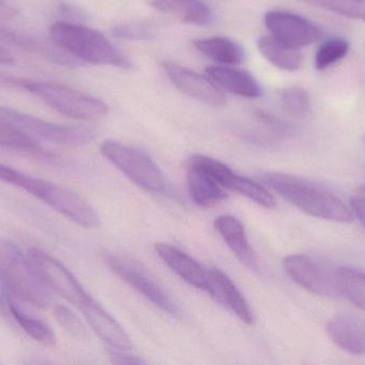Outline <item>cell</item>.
Here are the masks:
<instances>
[{"instance_id": "e575fe53", "label": "cell", "mask_w": 365, "mask_h": 365, "mask_svg": "<svg viewBox=\"0 0 365 365\" xmlns=\"http://www.w3.org/2000/svg\"><path fill=\"white\" fill-rule=\"evenodd\" d=\"M351 211L358 216L365 227V197L354 196L351 199Z\"/></svg>"}, {"instance_id": "4dcf8cb0", "label": "cell", "mask_w": 365, "mask_h": 365, "mask_svg": "<svg viewBox=\"0 0 365 365\" xmlns=\"http://www.w3.org/2000/svg\"><path fill=\"white\" fill-rule=\"evenodd\" d=\"M113 34L123 40L147 41L155 38L153 26L145 21H130L113 26Z\"/></svg>"}, {"instance_id": "52a82bcc", "label": "cell", "mask_w": 365, "mask_h": 365, "mask_svg": "<svg viewBox=\"0 0 365 365\" xmlns=\"http://www.w3.org/2000/svg\"><path fill=\"white\" fill-rule=\"evenodd\" d=\"M105 261L113 274L156 308L171 316H180L179 308L170 296L136 261L115 253H107Z\"/></svg>"}, {"instance_id": "8992f818", "label": "cell", "mask_w": 365, "mask_h": 365, "mask_svg": "<svg viewBox=\"0 0 365 365\" xmlns=\"http://www.w3.org/2000/svg\"><path fill=\"white\" fill-rule=\"evenodd\" d=\"M0 281L6 293L19 302L40 309L51 304V289L42 282L21 252L0 268Z\"/></svg>"}, {"instance_id": "f1b7e54d", "label": "cell", "mask_w": 365, "mask_h": 365, "mask_svg": "<svg viewBox=\"0 0 365 365\" xmlns=\"http://www.w3.org/2000/svg\"><path fill=\"white\" fill-rule=\"evenodd\" d=\"M0 147L38 151V143L0 120Z\"/></svg>"}, {"instance_id": "1f68e13d", "label": "cell", "mask_w": 365, "mask_h": 365, "mask_svg": "<svg viewBox=\"0 0 365 365\" xmlns=\"http://www.w3.org/2000/svg\"><path fill=\"white\" fill-rule=\"evenodd\" d=\"M130 351H124V349H109V358H110L111 362L115 364H143L145 361H143L141 358L138 356L130 355L128 353Z\"/></svg>"}, {"instance_id": "8fae6325", "label": "cell", "mask_w": 365, "mask_h": 365, "mask_svg": "<svg viewBox=\"0 0 365 365\" xmlns=\"http://www.w3.org/2000/svg\"><path fill=\"white\" fill-rule=\"evenodd\" d=\"M162 66L171 83L182 94L210 106H222L227 103L225 92L208 77L173 62H163Z\"/></svg>"}, {"instance_id": "74e56055", "label": "cell", "mask_w": 365, "mask_h": 365, "mask_svg": "<svg viewBox=\"0 0 365 365\" xmlns=\"http://www.w3.org/2000/svg\"><path fill=\"white\" fill-rule=\"evenodd\" d=\"M14 58L9 53L8 49H4L2 45H0V64L4 66H10L14 64Z\"/></svg>"}, {"instance_id": "7402d4cb", "label": "cell", "mask_w": 365, "mask_h": 365, "mask_svg": "<svg viewBox=\"0 0 365 365\" xmlns=\"http://www.w3.org/2000/svg\"><path fill=\"white\" fill-rule=\"evenodd\" d=\"M193 46L202 55L219 64L232 66L238 64L245 59V51L240 44L225 36L197 39L193 41Z\"/></svg>"}, {"instance_id": "83f0119b", "label": "cell", "mask_w": 365, "mask_h": 365, "mask_svg": "<svg viewBox=\"0 0 365 365\" xmlns=\"http://www.w3.org/2000/svg\"><path fill=\"white\" fill-rule=\"evenodd\" d=\"M281 105L292 117L300 118L310 109V96L302 87H287L281 91Z\"/></svg>"}, {"instance_id": "277c9868", "label": "cell", "mask_w": 365, "mask_h": 365, "mask_svg": "<svg viewBox=\"0 0 365 365\" xmlns=\"http://www.w3.org/2000/svg\"><path fill=\"white\" fill-rule=\"evenodd\" d=\"M21 87L72 119L98 121L108 114V106L104 101L66 86L23 79Z\"/></svg>"}, {"instance_id": "ba28073f", "label": "cell", "mask_w": 365, "mask_h": 365, "mask_svg": "<svg viewBox=\"0 0 365 365\" xmlns=\"http://www.w3.org/2000/svg\"><path fill=\"white\" fill-rule=\"evenodd\" d=\"M27 259L42 282L73 306L79 309L91 297L74 274L48 253L32 248L28 252Z\"/></svg>"}, {"instance_id": "5b68a950", "label": "cell", "mask_w": 365, "mask_h": 365, "mask_svg": "<svg viewBox=\"0 0 365 365\" xmlns=\"http://www.w3.org/2000/svg\"><path fill=\"white\" fill-rule=\"evenodd\" d=\"M0 120L36 143L43 141L63 147H81L89 145L96 136V131L87 126L53 124L1 105Z\"/></svg>"}, {"instance_id": "4fadbf2b", "label": "cell", "mask_w": 365, "mask_h": 365, "mask_svg": "<svg viewBox=\"0 0 365 365\" xmlns=\"http://www.w3.org/2000/svg\"><path fill=\"white\" fill-rule=\"evenodd\" d=\"M206 165L208 169L214 174L217 181L225 189V190L233 191L242 196L247 197L250 201H255L257 205L262 207L272 209L276 208L277 203L272 193L259 184L255 180L249 179L244 176L238 175L235 171H232L227 164L210 158V156H204Z\"/></svg>"}, {"instance_id": "cb8c5ba5", "label": "cell", "mask_w": 365, "mask_h": 365, "mask_svg": "<svg viewBox=\"0 0 365 365\" xmlns=\"http://www.w3.org/2000/svg\"><path fill=\"white\" fill-rule=\"evenodd\" d=\"M0 182L12 184V186L26 191L32 196L36 197L43 203L46 204L47 206L51 204L53 193L57 188V184L26 175L17 169L1 164V163H0Z\"/></svg>"}, {"instance_id": "d6986e66", "label": "cell", "mask_w": 365, "mask_h": 365, "mask_svg": "<svg viewBox=\"0 0 365 365\" xmlns=\"http://www.w3.org/2000/svg\"><path fill=\"white\" fill-rule=\"evenodd\" d=\"M330 340L351 355L365 354V324L351 315H336L327 324Z\"/></svg>"}, {"instance_id": "30bf717a", "label": "cell", "mask_w": 365, "mask_h": 365, "mask_svg": "<svg viewBox=\"0 0 365 365\" xmlns=\"http://www.w3.org/2000/svg\"><path fill=\"white\" fill-rule=\"evenodd\" d=\"M264 23L274 38L298 49L319 42L323 36L319 26L287 11H269L264 17Z\"/></svg>"}, {"instance_id": "603a6c76", "label": "cell", "mask_w": 365, "mask_h": 365, "mask_svg": "<svg viewBox=\"0 0 365 365\" xmlns=\"http://www.w3.org/2000/svg\"><path fill=\"white\" fill-rule=\"evenodd\" d=\"M257 49L267 61L281 70L297 71L302 66L299 49L284 44L272 34L261 36L257 41Z\"/></svg>"}, {"instance_id": "44dd1931", "label": "cell", "mask_w": 365, "mask_h": 365, "mask_svg": "<svg viewBox=\"0 0 365 365\" xmlns=\"http://www.w3.org/2000/svg\"><path fill=\"white\" fill-rule=\"evenodd\" d=\"M6 296L11 319L16 321L17 325L24 330V332L43 346L49 347V349L56 346V336L48 324L26 311L21 306L19 300L15 299L12 296L6 293Z\"/></svg>"}, {"instance_id": "5bb4252c", "label": "cell", "mask_w": 365, "mask_h": 365, "mask_svg": "<svg viewBox=\"0 0 365 365\" xmlns=\"http://www.w3.org/2000/svg\"><path fill=\"white\" fill-rule=\"evenodd\" d=\"M154 249L165 265L182 281L199 291L210 293V270L207 268L173 244L158 242Z\"/></svg>"}, {"instance_id": "8d00e7d4", "label": "cell", "mask_w": 365, "mask_h": 365, "mask_svg": "<svg viewBox=\"0 0 365 365\" xmlns=\"http://www.w3.org/2000/svg\"><path fill=\"white\" fill-rule=\"evenodd\" d=\"M17 14V10L14 6L6 4H0V21H8Z\"/></svg>"}, {"instance_id": "4316f807", "label": "cell", "mask_w": 365, "mask_h": 365, "mask_svg": "<svg viewBox=\"0 0 365 365\" xmlns=\"http://www.w3.org/2000/svg\"><path fill=\"white\" fill-rule=\"evenodd\" d=\"M310 6L365 21V0H302Z\"/></svg>"}, {"instance_id": "3957f363", "label": "cell", "mask_w": 365, "mask_h": 365, "mask_svg": "<svg viewBox=\"0 0 365 365\" xmlns=\"http://www.w3.org/2000/svg\"><path fill=\"white\" fill-rule=\"evenodd\" d=\"M103 156L137 186L155 195L173 197V186L158 163L143 150L107 139L101 145Z\"/></svg>"}, {"instance_id": "2e32d148", "label": "cell", "mask_w": 365, "mask_h": 365, "mask_svg": "<svg viewBox=\"0 0 365 365\" xmlns=\"http://www.w3.org/2000/svg\"><path fill=\"white\" fill-rule=\"evenodd\" d=\"M79 310L83 313L92 330L110 349L124 351H130L133 349L132 340L123 327L93 298L90 297Z\"/></svg>"}, {"instance_id": "d6a6232c", "label": "cell", "mask_w": 365, "mask_h": 365, "mask_svg": "<svg viewBox=\"0 0 365 365\" xmlns=\"http://www.w3.org/2000/svg\"><path fill=\"white\" fill-rule=\"evenodd\" d=\"M59 12L61 16L66 19L62 21H68V23L81 24V21H86L87 17L83 10L71 4H60Z\"/></svg>"}, {"instance_id": "e0dca14e", "label": "cell", "mask_w": 365, "mask_h": 365, "mask_svg": "<svg viewBox=\"0 0 365 365\" xmlns=\"http://www.w3.org/2000/svg\"><path fill=\"white\" fill-rule=\"evenodd\" d=\"M214 227L236 259L251 271L259 272V259L249 242L244 224L235 216H220L214 221Z\"/></svg>"}, {"instance_id": "f35d334b", "label": "cell", "mask_w": 365, "mask_h": 365, "mask_svg": "<svg viewBox=\"0 0 365 365\" xmlns=\"http://www.w3.org/2000/svg\"><path fill=\"white\" fill-rule=\"evenodd\" d=\"M360 192L362 193V194H364L365 195V186H362L361 189H360Z\"/></svg>"}, {"instance_id": "836d02e7", "label": "cell", "mask_w": 365, "mask_h": 365, "mask_svg": "<svg viewBox=\"0 0 365 365\" xmlns=\"http://www.w3.org/2000/svg\"><path fill=\"white\" fill-rule=\"evenodd\" d=\"M19 253L21 250L17 248L16 244H13L10 240L0 238V268Z\"/></svg>"}, {"instance_id": "9a60e30c", "label": "cell", "mask_w": 365, "mask_h": 365, "mask_svg": "<svg viewBox=\"0 0 365 365\" xmlns=\"http://www.w3.org/2000/svg\"><path fill=\"white\" fill-rule=\"evenodd\" d=\"M210 289L208 295L218 304L233 313L238 319L247 325H253L255 313L242 291L227 274L218 268H210Z\"/></svg>"}, {"instance_id": "ffe728a7", "label": "cell", "mask_w": 365, "mask_h": 365, "mask_svg": "<svg viewBox=\"0 0 365 365\" xmlns=\"http://www.w3.org/2000/svg\"><path fill=\"white\" fill-rule=\"evenodd\" d=\"M151 6L188 25L208 26L214 21L212 9L202 0H152Z\"/></svg>"}, {"instance_id": "ac0fdd59", "label": "cell", "mask_w": 365, "mask_h": 365, "mask_svg": "<svg viewBox=\"0 0 365 365\" xmlns=\"http://www.w3.org/2000/svg\"><path fill=\"white\" fill-rule=\"evenodd\" d=\"M206 74L222 91L250 99L259 98L263 94L259 81L251 73L242 69L216 64L207 66Z\"/></svg>"}, {"instance_id": "9c48e42d", "label": "cell", "mask_w": 365, "mask_h": 365, "mask_svg": "<svg viewBox=\"0 0 365 365\" xmlns=\"http://www.w3.org/2000/svg\"><path fill=\"white\" fill-rule=\"evenodd\" d=\"M282 266L287 276L306 291L317 296H340L336 285V271L327 269L310 256L289 255L283 259Z\"/></svg>"}, {"instance_id": "ab89813d", "label": "cell", "mask_w": 365, "mask_h": 365, "mask_svg": "<svg viewBox=\"0 0 365 365\" xmlns=\"http://www.w3.org/2000/svg\"><path fill=\"white\" fill-rule=\"evenodd\" d=\"M6 4V0H0V4Z\"/></svg>"}, {"instance_id": "f546056e", "label": "cell", "mask_w": 365, "mask_h": 365, "mask_svg": "<svg viewBox=\"0 0 365 365\" xmlns=\"http://www.w3.org/2000/svg\"><path fill=\"white\" fill-rule=\"evenodd\" d=\"M53 316L60 326L76 340H87L88 332L83 321L70 309L64 306H55L53 309Z\"/></svg>"}, {"instance_id": "7a4b0ae2", "label": "cell", "mask_w": 365, "mask_h": 365, "mask_svg": "<svg viewBox=\"0 0 365 365\" xmlns=\"http://www.w3.org/2000/svg\"><path fill=\"white\" fill-rule=\"evenodd\" d=\"M51 38L81 62L130 68V62L104 34L77 23L57 21L49 28Z\"/></svg>"}, {"instance_id": "7c38bea8", "label": "cell", "mask_w": 365, "mask_h": 365, "mask_svg": "<svg viewBox=\"0 0 365 365\" xmlns=\"http://www.w3.org/2000/svg\"><path fill=\"white\" fill-rule=\"evenodd\" d=\"M187 186L195 205L212 207L227 199V190L217 181L203 154H193L187 163Z\"/></svg>"}, {"instance_id": "d4e9b609", "label": "cell", "mask_w": 365, "mask_h": 365, "mask_svg": "<svg viewBox=\"0 0 365 365\" xmlns=\"http://www.w3.org/2000/svg\"><path fill=\"white\" fill-rule=\"evenodd\" d=\"M339 294L357 308L365 311V272L354 268L336 270Z\"/></svg>"}, {"instance_id": "6da1fadb", "label": "cell", "mask_w": 365, "mask_h": 365, "mask_svg": "<svg viewBox=\"0 0 365 365\" xmlns=\"http://www.w3.org/2000/svg\"><path fill=\"white\" fill-rule=\"evenodd\" d=\"M262 181L304 214L323 220L349 223L354 214L336 195L307 180L279 171H265Z\"/></svg>"}, {"instance_id": "484cf974", "label": "cell", "mask_w": 365, "mask_h": 365, "mask_svg": "<svg viewBox=\"0 0 365 365\" xmlns=\"http://www.w3.org/2000/svg\"><path fill=\"white\" fill-rule=\"evenodd\" d=\"M349 41L343 38H329L324 41L315 54L314 66L319 71L326 70L342 60L349 54Z\"/></svg>"}, {"instance_id": "d590c367", "label": "cell", "mask_w": 365, "mask_h": 365, "mask_svg": "<svg viewBox=\"0 0 365 365\" xmlns=\"http://www.w3.org/2000/svg\"><path fill=\"white\" fill-rule=\"evenodd\" d=\"M21 79L0 72V87H21Z\"/></svg>"}]
</instances>
